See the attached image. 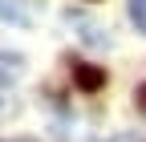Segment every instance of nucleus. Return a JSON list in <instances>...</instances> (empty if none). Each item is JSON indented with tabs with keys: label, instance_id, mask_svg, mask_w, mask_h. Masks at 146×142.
I'll return each mask as SVG.
<instances>
[{
	"label": "nucleus",
	"instance_id": "obj_3",
	"mask_svg": "<svg viewBox=\"0 0 146 142\" xmlns=\"http://www.w3.org/2000/svg\"><path fill=\"white\" fill-rule=\"evenodd\" d=\"M126 8H130V21L138 25V33H146V0H130Z\"/></svg>",
	"mask_w": 146,
	"mask_h": 142
},
{
	"label": "nucleus",
	"instance_id": "obj_2",
	"mask_svg": "<svg viewBox=\"0 0 146 142\" xmlns=\"http://www.w3.org/2000/svg\"><path fill=\"white\" fill-rule=\"evenodd\" d=\"M0 21H8V25H29V12L16 4V0H0Z\"/></svg>",
	"mask_w": 146,
	"mask_h": 142
},
{
	"label": "nucleus",
	"instance_id": "obj_1",
	"mask_svg": "<svg viewBox=\"0 0 146 142\" xmlns=\"http://www.w3.org/2000/svg\"><path fill=\"white\" fill-rule=\"evenodd\" d=\"M73 77H77L81 90H98V85L106 81V73H102V69H94V65H73Z\"/></svg>",
	"mask_w": 146,
	"mask_h": 142
},
{
	"label": "nucleus",
	"instance_id": "obj_5",
	"mask_svg": "<svg viewBox=\"0 0 146 142\" xmlns=\"http://www.w3.org/2000/svg\"><path fill=\"white\" fill-rule=\"evenodd\" d=\"M12 142H33V138H12Z\"/></svg>",
	"mask_w": 146,
	"mask_h": 142
},
{
	"label": "nucleus",
	"instance_id": "obj_4",
	"mask_svg": "<svg viewBox=\"0 0 146 142\" xmlns=\"http://www.w3.org/2000/svg\"><path fill=\"white\" fill-rule=\"evenodd\" d=\"M138 106H142V110H146V85H142V90H138Z\"/></svg>",
	"mask_w": 146,
	"mask_h": 142
}]
</instances>
